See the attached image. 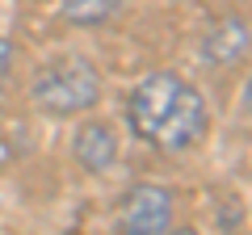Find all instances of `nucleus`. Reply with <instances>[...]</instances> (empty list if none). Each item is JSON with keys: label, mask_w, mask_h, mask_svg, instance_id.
Returning a JSON list of instances; mask_svg holds the SVG:
<instances>
[{"label": "nucleus", "mask_w": 252, "mask_h": 235, "mask_svg": "<svg viewBox=\"0 0 252 235\" xmlns=\"http://www.w3.org/2000/svg\"><path fill=\"white\" fill-rule=\"evenodd\" d=\"M240 109H244V114H252V76L244 80V97H240Z\"/></svg>", "instance_id": "9"}, {"label": "nucleus", "mask_w": 252, "mask_h": 235, "mask_svg": "<svg viewBox=\"0 0 252 235\" xmlns=\"http://www.w3.org/2000/svg\"><path fill=\"white\" fill-rule=\"evenodd\" d=\"M172 227V189L168 185H130L118 206V231L126 235H164Z\"/></svg>", "instance_id": "3"}, {"label": "nucleus", "mask_w": 252, "mask_h": 235, "mask_svg": "<svg viewBox=\"0 0 252 235\" xmlns=\"http://www.w3.org/2000/svg\"><path fill=\"white\" fill-rule=\"evenodd\" d=\"M202 135H206V101H202V92L193 84L181 80V88H177V97H172V105H168L152 143L164 147V151H185Z\"/></svg>", "instance_id": "4"}, {"label": "nucleus", "mask_w": 252, "mask_h": 235, "mask_svg": "<svg viewBox=\"0 0 252 235\" xmlns=\"http://www.w3.org/2000/svg\"><path fill=\"white\" fill-rule=\"evenodd\" d=\"M30 97L51 118H76L101 101V72L84 55H59L34 72Z\"/></svg>", "instance_id": "1"}, {"label": "nucleus", "mask_w": 252, "mask_h": 235, "mask_svg": "<svg viewBox=\"0 0 252 235\" xmlns=\"http://www.w3.org/2000/svg\"><path fill=\"white\" fill-rule=\"evenodd\" d=\"M63 17L72 21V26H101V21H109L118 9H122V0H59Z\"/></svg>", "instance_id": "7"}, {"label": "nucleus", "mask_w": 252, "mask_h": 235, "mask_svg": "<svg viewBox=\"0 0 252 235\" xmlns=\"http://www.w3.org/2000/svg\"><path fill=\"white\" fill-rule=\"evenodd\" d=\"M13 59H17L13 42H9V38H0V88H4V80H9V72H13Z\"/></svg>", "instance_id": "8"}, {"label": "nucleus", "mask_w": 252, "mask_h": 235, "mask_svg": "<svg viewBox=\"0 0 252 235\" xmlns=\"http://www.w3.org/2000/svg\"><path fill=\"white\" fill-rule=\"evenodd\" d=\"M72 155L89 176H105L118 164V135L105 122H80L72 135Z\"/></svg>", "instance_id": "6"}, {"label": "nucleus", "mask_w": 252, "mask_h": 235, "mask_svg": "<svg viewBox=\"0 0 252 235\" xmlns=\"http://www.w3.org/2000/svg\"><path fill=\"white\" fill-rule=\"evenodd\" d=\"M248 51H252V26L240 13H227V17L210 21V29L198 42V55H202L206 67H231V63H240Z\"/></svg>", "instance_id": "5"}, {"label": "nucleus", "mask_w": 252, "mask_h": 235, "mask_svg": "<svg viewBox=\"0 0 252 235\" xmlns=\"http://www.w3.org/2000/svg\"><path fill=\"white\" fill-rule=\"evenodd\" d=\"M177 88H181L177 72H152V76H143V80L130 88V97H126V126L135 130L143 143L156 139V130H160V122H164V114H168Z\"/></svg>", "instance_id": "2"}]
</instances>
